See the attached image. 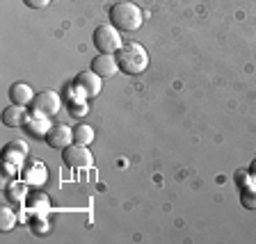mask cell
Masks as SVG:
<instances>
[{
	"mask_svg": "<svg viewBox=\"0 0 256 244\" xmlns=\"http://www.w3.org/2000/svg\"><path fill=\"white\" fill-rule=\"evenodd\" d=\"M114 57H117L119 71L126 75H142L144 71L149 69V53L138 41L124 43L117 53H114Z\"/></svg>",
	"mask_w": 256,
	"mask_h": 244,
	"instance_id": "cell-1",
	"label": "cell"
},
{
	"mask_svg": "<svg viewBox=\"0 0 256 244\" xmlns=\"http://www.w3.org/2000/svg\"><path fill=\"white\" fill-rule=\"evenodd\" d=\"M142 9H140L135 2H128V0H122V2H114L110 7V23L117 27L119 32H135L142 27Z\"/></svg>",
	"mask_w": 256,
	"mask_h": 244,
	"instance_id": "cell-2",
	"label": "cell"
},
{
	"mask_svg": "<svg viewBox=\"0 0 256 244\" xmlns=\"http://www.w3.org/2000/svg\"><path fill=\"white\" fill-rule=\"evenodd\" d=\"M92 41H94V48L98 53H108V55H114L124 46L122 34H119V30L112 23H103V25L96 27Z\"/></svg>",
	"mask_w": 256,
	"mask_h": 244,
	"instance_id": "cell-3",
	"label": "cell"
},
{
	"mask_svg": "<svg viewBox=\"0 0 256 244\" xmlns=\"http://www.w3.org/2000/svg\"><path fill=\"white\" fill-rule=\"evenodd\" d=\"M60 107H62V98H60L58 91L53 89H44L39 94H34L30 103V114L32 117H46L50 119L53 114H58Z\"/></svg>",
	"mask_w": 256,
	"mask_h": 244,
	"instance_id": "cell-4",
	"label": "cell"
},
{
	"mask_svg": "<svg viewBox=\"0 0 256 244\" xmlns=\"http://www.w3.org/2000/svg\"><path fill=\"white\" fill-rule=\"evenodd\" d=\"M62 162L71 169H87V167L94 165V155L87 146L82 144H69V146H64L62 149Z\"/></svg>",
	"mask_w": 256,
	"mask_h": 244,
	"instance_id": "cell-5",
	"label": "cell"
},
{
	"mask_svg": "<svg viewBox=\"0 0 256 244\" xmlns=\"http://www.w3.org/2000/svg\"><path fill=\"white\" fill-rule=\"evenodd\" d=\"M71 87H74V91H78V96H82V98H94V96H98L103 89V78L96 75L92 69L80 71L74 78V85Z\"/></svg>",
	"mask_w": 256,
	"mask_h": 244,
	"instance_id": "cell-6",
	"label": "cell"
},
{
	"mask_svg": "<svg viewBox=\"0 0 256 244\" xmlns=\"http://www.w3.org/2000/svg\"><path fill=\"white\" fill-rule=\"evenodd\" d=\"M46 144L50 149H64V146L74 144V128L64 126V123L50 126V130H48V135H46Z\"/></svg>",
	"mask_w": 256,
	"mask_h": 244,
	"instance_id": "cell-7",
	"label": "cell"
},
{
	"mask_svg": "<svg viewBox=\"0 0 256 244\" xmlns=\"http://www.w3.org/2000/svg\"><path fill=\"white\" fill-rule=\"evenodd\" d=\"M92 71L101 78H112V75L119 71V64H117V57L114 55H108V53H98L94 59H92Z\"/></svg>",
	"mask_w": 256,
	"mask_h": 244,
	"instance_id": "cell-8",
	"label": "cell"
},
{
	"mask_svg": "<svg viewBox=\"0 0 256 244\" xmlns=\"http://www.w3.org/2000/svg\"><path fill=\"white\" fill-rule=\"evenodd\" d=\"M28 119H30V110H26L23 105H14L12 103L10 107L2 110V126L7 128H23Z\"/></svg>",
	"mask_w": 256,
	"mask_h": 244,
	"instance_id": "cell-9",
	"label": "cell"
},
{
	"mask_svg": "<svg viewBox=\"0 0 256 244\" xmlns=\"http://www.w3.org/2000/svg\"><path fill=\"white\" fill-rule=\"evenodd\" d=\"M48 178V171L44 167V162H30L28 167L21 169V181L26 185H44Z\"/></svg>",
	"mask_w": 256,
	"mask_h": 244,
	"instance_id": "cell-10",
	"label": "cell"
},
{
	"mask_svg": "<svg viewBox=\"0 0 256 244\" xmlns=\"http://www.w3.org/2000/svg\"><path fill=\"white\" fill-rule=\"evenodd\" d=\"M7 96H10V101L14 103V105L28 107L32 103V98H34V91H32V87L26 85V82H14V85L10 87V91H7Z\"/></svg>",
	"mask_w": 256,
	"mask_h": 244,
	"instance_id": "cell-11",
	"label": "cell"
},
{
	"mask_svg": "<svg viewBox=\"0 0 256 244\" xmlns=\"http://www.w3.org/2000/svg\"><path fill=\"white\" fill-rule=\"evenodd\" d=\"M28 158V146L26 142H18V139H14V142H10L2 149V160H10V162H14V165H18L23 169V160Z\"/></svg>",
	"mask_w": 256,
	"mask_h": 244,
	"instance_id": "cell-12",
	"label": "cell"
},
{
	"mask_svg": "<svg viewBox=\"0 0 256 244\" xmlns=\"http://www.w3.org/2000/svg\"><path fill=\"white\" fill-rule=\"evenodd\" d=\"M23 128L28 130V135H30V137L46 139L48 130H50V123H48L46 117H32V114H30V119L26 121V126H23Z\"/></svg>",
	"mask_w": 256,
	"mask_h": 244,
	"instance_id": "cell-13",
	"label": "cell"
},
{
	"mask_svg": "<svg viewBox=\"0 0 256 244\" xmlns=\"http://www.w3.org/2000/svg\"><path fill=\"white\" fill-rule=\"evenodd\" d=\"M5 197L10 203H21L23 199H26V183L23 181L5 183Z\"/></svg>",
	"mask_w": 256,
	"mask_h": 244,
	"instance_id": "cell-14",
	"label": "cell"
},
{
	"mask_svg": "<svg viewBox=\"0 0 256 244\" xmlns=\"http://www.w3.org/2000/svg\"><path fill=\"white\" fill-rule=\"evenodd\" d=\"M74 142L76 144H82V146H90L94 142V128L87 126V123H78L74 128Z\"/></svg>",
	"mask_w": 256,
	"mask_h": 244,
	"instance_id": "cell-15",
	"label": "cell"
},
{
	"mask_svg": "<svg viewBox=\"0 0 256 244\" xmlns=\"http://www.w3.org/2000/svg\"><path fill=\"white\" fill-rule=\"evenodd\" d=\"M240 206L245 210H256V183L240 190Z\"/></svg>",
	"mask_w": 256,
	"mask_h": 244,
	"instance_id": "cell-16",
	"label": "cell"
},
{
	"mask_svg": "<svg viewBox=\"0 0 256 244\" xmlns=\"http://www.w3.org/2000/svg\"><path fill=\"white\" fill-rule=\"evenodd\" d=\"M16 226V215L12 208H2V213H0V229H2V233H7V231H12Z\"/></svg>",
	"mask_w": 256,
	"mask_h": 244,
	"instance_id": "cell-17",
	"label": "cell"
},
{
	"mask_svg": "<svg viewBox=\"0 0 256 244\" xmlns=\"http://www.w3.org/2000/svg\"><path fill=\"white\" fill-rule=\"evenodd\" d=\"M87 103H85V98L82 96H78V98H71L69 101V114L71 117H85L87 114Z\"/></svg>",
	"mask_w": 256,
	"mask_h": 244,
	"instance_id": "cell-18",
	"label": "cell"
},
{
	"mask_svg": "<svg viewBox=\"0 0 256 244\" xmlns=\"http://www.w3.org/2000/svg\"><path fill=\"white\" fill-rule=\"evenodd\" d=\"M254 178H252L250 171H236V185H238V190H242V187H250L254 185Z\"/></svg>",
	"mask_w": 256,
	"mask_h": 244,
	"instance_id": "cell-19",
	"label": "cell"
},
{
	"mask_svg": "<svg viewBox=\"0 0 256 244\" xmlns=\"http://www.w3.org/2000/svg\"><path fill=\"white\" fill-rule=\"evenodd\" d=\"M23 5L30 7V9H44V7L50 5V0H23Z\"/></svg>",
	"mask_w": 256,
	"mask_h": 244,
	"instance_id": "cell-20",
	"label": "cell"
},
{
	"mask_svg": "<svg viewBox=\"0 0 256 244\" xmlns=\"http://www.w3.org/2000/svg\"><path fill=\"white\" fill-rule=\"evenodd\" d=\"M46 231H48L46 222H34L32 224V233H46Z\"/></svg>",
	"mask_w": 256,
	"mask_h": 244,
	"instance_id": "cell-21",
	"label": "cell"
},
{
	"mask_svg": "<svg viewBox=\"0 0 256 244\" xmlns=\"http://www.w3.org/2000/svg\"><path fill=\"white\" fill-rule=\"evenodd\" d=\"M250 174H252V178L256 181V158H254V162L250 165Z\"/></svg>",
	"mask_w": 256,
	"mask_h": 244,
	"instance_id": "cell-22",
	"label": "cell"
}]
</instances>
